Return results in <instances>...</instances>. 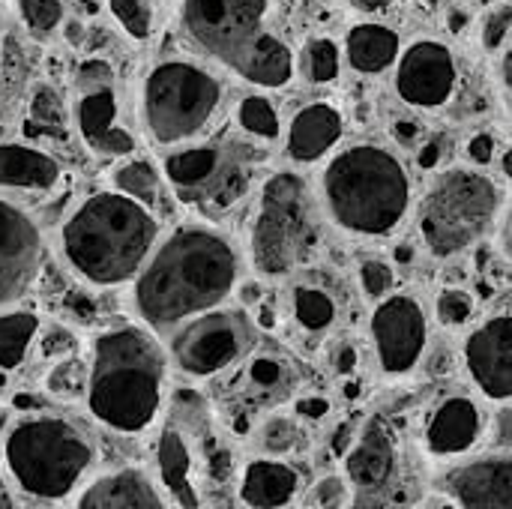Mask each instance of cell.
I'll return each instance as SVG.
<instances>
[{"instance_id":"cell-1","label":"cell","mask_w":512,"mask_h":509,"mask_svg":"<svg viewBox=\"0 0 512 509\" xmlns=\"http://www.w3.org/2000/svg\"><path fill=\"white\" fill-rule=\"evenodd\" d=\"M240 279V255L228 237L204 225H180L147 258L132 303L153 333L219 309Z\"/></svg>"},{"instance_id":"cell-2","label":"cell","mask_w":512,"mask_h":509,"mask_svg":"<svg viewBox=\"0 0 512 509\" xmlns=\"http://www.w3.org/2000/svg\"><path fill=\"white\" fill-rule=\"evenodd\" d=\"M159 222L153 210L117 189L84 198L60 228L66 267L93 288L135 282L156 249Z\"/></svg>"},{"instance_id":"cell-3","label":"cell","mask_w":512,"mask_h":509,"mask_svg":"<svg viewBox=\"0 0 512 509\" xmlns=\"http://www.w3.org/2000/svg\"><path fill=\"white\" fill-rule=\"evenodd\" d=\"M168 357L144 327H114L90 351L87 411L114 435H144L162 414Z\"/></svg>"},{"instance_id":"cell-4","label":"cell","mask_w":512,"mask_h":509,"mask_svg":"<svg viewBox=\"0 0 512 509\" xmlns=\"http://www.w3.org/2000/svg\"><path fill=\"white\" fill-rule=\"evenodd\" d=\"M273 0H183L180 27L207 57L255 87H285L294 78L288 42L267 30Z\"/></svg>"},{"instance_id":"cell-5","label":"cell","mask_w":512,"mask_h":509,"mask_svg":"<svg viewBox=\"0 0 512 509\" xmlns=\"http://www.w3.org/2000/svg\"><path fill=\"white\" fill-rule=\"evenodd\" d=\"M321 189L330 219L360 237L399 231L414 195L405 162L378 144H354L330 159Z\"/></svg>"},{"instance_id":"cell-6","label":"cell","mask_w":512,"mask_h":509,"mask_svg":"<svg viewBox=\"0 0 512 509\" xmlns=\"http://www.w3.org/2000/svg\"><path fill=\"white\" fill-rule=\"evenodd\" d=\"M96 465L87 429L60 414H27L3 435V471L36 501H63L81 489Z\"/></svg>"},{"instance_id":"cell-7","label":"cell","mask_w":512,"mask_h":509,"mask_svg":"<svg viewBox=\"0 0 512 509\" xmlns=\"http://www.w3.org/2000/svg\"><path fill=\"white\" fill-rule=\"evenodd\" d=\"M501 213L498 183L477 168H447L417 207L423 246L435 258H456L477 246Z\"/></svg>"},{"instance_id":"cell-8","label":"cell","mask_w":512,"mask_h":509,"mask_svg":"<svg viewBox=\"0 0 512 509\" xmlns=\"http://www.w3.org/2000/svg\"><path fill=\"white\" fill-rule=\"evenodd\" d=\"M318 243L321 216L306 180L291 171L273 174L261 189L258 213L252 222V267L267 279L288 276L315 255Z\"/></svg>"},{"instance_id":"cell-9","label":"cell","mask_w":512,"mask_h":509,"mask_svg":"<svg viewBox=\"0 0 512 509\" xmlns=\"http://www.w3.org/2000/svg\"><path fill=\"white\" fill-rule=\"evenodd\" d=\"M222 105L219 78L195 60H159L141 87V120L147 135L162 144H183L207 129Z\"/></svg>"},{"instance_id":"cell-10","label":"cell","mask_w":512,"mask_h":509,"mask_svg":"<svg viewBox=\"0 0 512 509\" xmlns=\"http://www.w3.org/2000/svg\"><path fill=\"white\" fill-rule=\"evenodd\" d=\"M255 345V330L243 312L213 309L174 330L171 360L186 378H213L243 360Z\"/></svg>"},{"instance_id":"cell-11","label":"cell","mask_w":512,"mask_h":509,"mask_svg":"<svg viewBox=\"0 0 512 509\" xmlns=\"http://www.w3.org/2000/svg\"><path fill=\"white\" fill-rule=\"evenodd\" d=\"M72 93V123L87 150L99 156H129L135 150V138L120 126L114 66L102 57L84 60L75 72Z\"/></svg>"},{"instance_id":"cell-12","label":"cell","mask_w":512,"mask_h":509,"mask_svg":"<svg viewBox=\"0 0 512 509\" xmlns=\"http://www.w3.org/2000/svg\"><path fill=\"white\" fill-rule=\"evenodd\" d=\"M372 345L384 378L411 375L429 348V315L420 297L390 294L372 312Z\"/></svg>"},{"instance_id":"cell-13","label":"cell","mask_w":512,"mask_h":509,"mask_svg":"<svg viewBox=\"0 0 512 509\" xmlns=\"http://www.w3.org/2000/svg\"><path fill=\"white\" fill-rule=\"evenodd\" d=\"M459 87V63L447 42L417 39L396 60V93L405 105L435 111L444 108Z\"/></svg>"},{"instance_id":"cell-14","label":"cell","mask_w":512,"mask_h":509,"mask_svg":"<svg viewBox=\"0 0 512 509\" xmlns=\"http://www.w3.org/2000/svg\"><path fill=\"white\" fill-rule=\"evenodd\" d=\"M45 261L39 225L0 198V312L18 303L36 282Z\"/></svg>"},{"instance_id":"cell-15","label":"cell","mask_w":512,"mask_h":509,"mask_svg":"<svg viewBox=\"0 0 512 509\" xmlns=\"http://www.w3.org/2000/svg\"><path fill=\"white\" fill-rule=\"evenodd\" d=\"M462 363L471 384L489 402L512 399V315L501 312L477 324L465 345Z\"/></svg>"},{"instance_id":"cell-16","label":"cell","mask_w":512,"mask_h":509,"mask_svg":"<svg viewBox=\"0 0 512 509\" xmlns=\"http://www.w3.org/2000/svg\"><path fill=\"white\" fill-rule=\"evenodd\" d=\"M438 486L459 509H512V450L459 462Z\"/></svg>"},{"instance_id":"cell-17","label":"cell","mask_w":512,"mask_h":509,"mask_svg":"<svg viewBox=\"0 0 512 509\" xmlns=\"http://www.w3.org/2000/svg\"><path fill=\"white\" fill-rule=\"evenodd\" d=\"M486 429L489 420L483 405L474 396L453 393L429 411L423 426V447L432 459L453 462L468 456L483 441Z\"/></svg>"},{"instance_id":"cell-18","label":"cell","mask_w":512,"mask_h":509,"mask_svg":"<svg viewBox=\"0 0 512 509\" xmlns=\"http://www.w3.org/2000/svg\"><path fill=\"white\" fill-rule=\"evenodd\" d=\"M75 509H171L165 492L141 468H117L78 489Z\"/></svg>"},{"instance_id":"cell-19","label":"cell","mask_w":512,"mask_h":509,"mask_svg":"<svg viewBox=\"0 0 512 509\" xmlns=\"http://www.w3.org/2000/svg\"><path fill=\"white\" fill-rule=\"evenodd\" d=\"M396 462H399V453H396L393 432L387 429L384 420L375 417L363 426V432L345 453V474L357 492L375 495L393 483Z\"/></svg>"},{"instance_id":"cell-20","label":"cell","mask_w":512,"mask_h":509,"mask_svg":"<svg viewBox=\"0 0 512 509\" xmlns=\"http://www.w3.org/2000/svg\"><path fill=\"white\" fill-rule=\"evenodd\" d=\"M300 471L276 456H258L243 465L237 498L246 509H285L300 495Z\"/></svg>"},{"instance_id":"cell-21","label":"cell","mask_w":512,"mask_h":509,"mask_svg":"<svg viewBox=\"0 0 512 509\" xmlns=\"http://www.w3.org/2000/svg\"><path fill=\"white\" fill-rule=\"evenodd\" d=\"M342 111L330 102H312L300 108L288 126V156L294 162H315L342 138Z\"/></svg>"},{"instance_id":"cell-22","label":"cell","mask_w":512,"mask_h":509,"mask_svg":"<svg viewBox=\"0 0 512 509\" xmlns=\"http://www.w3.org/2000/svg\"><path fill=\"white\" fill-rule=\"evenodd\" d=\"M156 468H159V480L162 489L171 495V501L180 509H201L198 498V486H195V462H192V450L183 438L180 429L168 426L159 435L156 444Z\"/></svg>"},{"instance_id":"cell-23","label":"cell","mask_w":512,"mask_h":509,"mask_svg":"<svg viewBox=\"0 0 512 509\" xmlns=\"http://www.w3.org/2000/svg\"><path fill=\"white\" fill-rule=\"evenodd\" d=\"M60 180V162L39 147L3 141L0 144V189L48 192Z\"/></svg>"},{"instance_id":"cell-24","label":"cell","mask_w":512,"mask_h":509,"mask_svg":"<svg viewBox=\"0 0 512 509\" xmlns=\"http://www.w3.org/2000/svg\"><path fill=\"white\" fill-rule=\"evenodd\" d=\"M402 54V39L393 27L381 21H360L348 30L345 39V57L354 72L363 75H381L390 66H396Z\"/></svg>"},{"instance_id":"cell-25","label":"cell","mask_w":512,"mask_h":509,"mask_svg":"<svg viewBox=\"0 0 512 509\" xmlns=\"http://www.w3.org/2000/svg\"><path fill=\"white\" fill-rule=\"evenodd\" d=\"M219 171H222L219 144H192L177 153H168L162 162V174L180 195H189L186 201L207 195Z\"/></svg>"},{"instance_id":"cell-26","label":"cell","mask_w":512,"mask_h":509,"mask_svg":"<svg viewBox=\"0 0 512 509\" xmlns=\"http://www.w3.org/2000/svg\"><path fill=\"white\" fill-rule=\"evenodd\" d=\"M39 339V315L0 312V372H15Z\"/></svg>"},{"instance_id":"cell-27","label":"cell","mask_w":512,"mask_h":509,"mask_svg":"<svg viewBox=\"0 0 512 509\" xmlns=\"http://www.w3.org/2000/svg\"><path fill=\"white\" fill-rule=\"evenodd\" d=\"M21 90H24V51L12 27L0 18V120L12 114Z\"/></svg>"},{"instance_id":"cell-28","label":"cell","mask_w":512,"mask_h":509,"mask_svg":"<svg viewBox=\"0 0 512 509\" xmlns=\"http://www.w3.org/2000/svg\"><path fill=\"white\" fill-rule=\"evenodd\" d=\"M87 381H90V363L72 357L57 360L48 375H45V393L60 399V402H75L87 396Z\"/></svg>"},{"instance_id":"cell-29","label":"cell","mask_w":512,"mask_h":509,"mask_svg":"<svg viewBox=\"0 0 512 509\" xmlns=\"http://www.w3.org/2000/svg\"><path fill=\"white\" fill-rule=\"evenodd\" d=\"M300 69L312 84H330L339 78L342 69V51L333 39L327 36H315L303 45L300 54Z\"/></svg>"},{"instance_id":"cell-30","label":"cell","mask_w":512,"mask_h":509,"mask_svg":"<svg viewBox=\"0 0 512 509\" xmlns=\"http://www.w3.org/2000/svg\"><path fill=\"white\" fill-rule=\"evenodd\" d=\"M294 318L309 333H324L336 321V303L321 288H297L294 291Z\"/></svg>"},{"instance_id":"cell-31","label":"cell","mask_w":512,"mask_h":509,"mask_svg":"<svg viewBox=\"0 0 512 509\" xmlns=\"http://www.w3.org/2000/svg\"><path fill=\"white\" fill-rule=\"evenodd\" d=\"M114 189L150 207L159 195V174L150 162L135 159V162H126L114 171Z\"/></svg>"},{"instance_id":"cell-32","label":"cell","mask_w":512,"mask_h":509,"mask_svg":"<svg viewBox=\"0 0 512 509\" xmlns=\"http://www.w3.org/2000/svg\"><path fill=\"white\" fill-rule=\"evenodd\" d=\"M237 123L243 132L255 135V138H264V141H276L279 132H282V123H279V114L273 108L270 99L264 96H246L237 108Z\"/></svg>"},{"instance_id":"cell-33","label":"cell","mask_w":512,"mask_h":509,"mask_svg":"<svg viewBox=\"0 0 512 509\" xmlns=\"http://www.w3.org/2000/svg\"><path fill=\"white\" fill-rule=\"evenodd\" d=\"M18 15L30 36L45 39L63 24V3L60 0H18Z\"/></svg>"},{"instance_id":"cell-34","label":"cell","mask_w":512,"mask_h":509,"mask_svg":"<svg viewBox=\"0 0 512 509\" xmlns=\"http://www.w3.org/2000/svg\"><path fill=\"white\" fill-rule=\"evenodd\" d=\"M108 12L123 27V33L135 42H144L153 30V12L147 0H108Z\"/></svg>"},{"instance_id":"cell-35","label":"cell","mask_w":512,"mask_h":509,"mask_svg":"<svg viewBox=\"0 0 512 509\" xmlns=\"http://www.w3.org/2000/svg\"><path fill=\"white\" fill-rule=\"evenodd\" d=\"M512 39V0H501L495 3L483 21H480V45L489 54H498L507 48V42Z\"/></svg>"},{"instance_id":"cell-36","label":"cell","mask_w":512,"mask_h":509,"mask_svg":"<svg viewBox=\"0 0 512 509\" xmlns=\"http://www.w3.org/2000/svg\"><path fill=\"white\" fill-rule=\"evenodd\" d=\"M66 123V111H63V102L60 96L39 84L30 96V126H42L45 132H60Z\"/></svg>"},{"instance_id":"cell-37","label":"cell","mask_w":512,"mask_h":509,"mask_svg":"<svg viewBox=\"0 0 512 509\" xmlns=\"http://www.w3.org/2000/svg\"><path fill=\"white\" fill-rule=\"evenodd\" d=\"M474 297L465 288H444L435 300V318L444 327H465L474 318Z\"/></svg>"},{"instance_id":"cell-38","label":"cell","mask_w":512,"mask_h":509,"mask_svg":"<svg viewBox=\"0 0 512 509\" xmlns=\"http://www.w3.org/2000/svg\"><path fill=\"white\" fill-rule=\"evenodd\" d=\"M258 444L267 456H288L297 444H300V429L294 420L288 417H270L264 426H261V435H258Z\"/></svg>"},{"instance_id":"cell-39","label":"cell","mask_w":512,"mask_h":509,"mask_svg":"<svg viewBox=\"0 0 512 509\" xmlns=\"http://www.w3.org/2000/svg\"><path fill=\"white\" fill-rule=\"evenodd\" d=\"M246 375H249V384L255 390H264V393H276V390H282L291 381V369L279 357H255L249 363Z\"/></svg>"},{"instance_id":"cell-40","label":"cell","mask_w":512,"mask_h":509,"mask_svg":"<svg viewBox=\"0 0 512 509\" xmlns=\"http://www.w3.org/2000/svg\"><path fill=\"white\" fill-rule=\"evenodd\" d=\"M360 285H363L366 297L384 300V297L393 291V285H396V273H393V267H390L387 261L372 258V261H366V264L360 267Z\"/></svg>"},{"instance_id":"cell-41","label":"cell","mask_w":512,"mask_h":509,"mask_svg":"<svg viewBox=\"0 0 512 509\" xmlns=\"http://www.w3.org/2000/svg\"><path fill=\"white\" fill-rule=\"evenodd\" d=\"M312 501H315L318 509H348V504H351V486H348L345 477L330 474V477L315 483Z\"/></svg>"},{"instance_id":"cell-42","label":"cell","mask_w":512,"mask_h":509,"mask_svg":"<svg viewBox=\"0 0 512 509\" xmlns=\"http://www.w3.org/2000/svg\"><path fill=\"white\" fill-rule=\"evenodd\" d=\"M39 348H42V354H45L48 360H63V357H72V354H75L78 339H75L66 327L51 324V327L39 336Z\"/></svg>"},{"instance_id":"cell-43","label":"cell","mask_w":512,"mask_h":509,"mask_svg":"<svg viewBox=\"0 0 512 509\" xmlns=\"http://www.w3.org/2000/svg\"><path fill=\"white\" fill-rule=\"evenodd\" d=\"M492 444H495V450H512V408H501L495 414Z\"/></svg>"},{"instance_id":"cell-44","label":"cell","mask_w":512,"mask_h":509,"mask_svg":"<svg viewBox=\"0 0 512 509\" xmlns=\"http://www.w3.org/2000/svg\"><path fill=\"white\" fill-rule=\"evenodd\" d=\"M468 156L477 165H489L495 159V138L489 132H480L468 141Z\"/></svg>"},{"instance_id":"cell-45","label":"cell","mask_w":512,"mask_h":509,"mask_svg":"<svg viewBox=\"0 0 512 509\" xmlns=\"http://www.w3.org/2000/svg\"><path fill=\"white\" fill-rule=\"evenodd\" d=\"M333 366H336V372H339V375H354V372H357V366H360V354H357V348H354L351 342L339 345V348H336V354H333Z\"/></svg>"},{"instance_id":"cell-46","label":"cell","mask_w":512,"mask_h":509,"mask_svg":"<svg viewBox=\"0 0 512 509\" xmlns=\"http://www.w3.org/2000/svg\"><path fill=\"white\" fill-rule=\"evenodd\" d=\"M297 414L300 417H309V420H321L330 414V402L321 399V396H312V399H300L297 402Z\"/></svg>"},{"instance_id":"cell-47","label":"cell","mask_w":512,"mask_h":509,"mask_svg":"<svg viewBox=\"0 0 512 509\" xmlns=\"http://www.w3.org/2000/svg\"><path fill=\"white\" fill-rule=\"evenodd\" d=\"M66 306H69V309H75L78 321H93V303H90L84 294H69Z\"/></svg>"},{"instance_id":"cell-48","label":"cell","mask_w":512,"mask_h":509,"mask_svg":"<svg viewBox=\"0 0 512 509\" xmlns=\"http://www.w3.org/2000/svg\"><path fill=\"white\" fill-rule=\"evenodd\" d=\"M393 132H396V138H399L402 144H414L417 135H420V126H417L414 120H399V123L393 126Z\"/></svg>"},{"instance_id":"cell-49","label":"cell","mask_w":512,"mask_h":509,"mask_svg":"<svg viewBox=\"0 0 512 509\" xmlns=\"http://www.w3.org/2000/svg\"><path fill=\"white\" fill-rule=\"evenodd\" d=\"M351 9H360V12H384L393 0H339Z\"/></svg>"},{"instance_id":"cell-50","label":"cell","mask_w":512,"mask_h":509,"mask_svg":"<svg viewBox=\"0 0 512 509\" xmlns=\"http://www.w3.org/2000/svg\"><path fill=\"white\" fill-rule=\"evenodd\" d=\"M438 159H441V144L438 141H432V144H426L423 150H420V168H435L438 165Z\"/></svg>"},{"instance_id":"cell-51","label":"cell","mask_w":512,"mask_h":509,"mask_svg":"<svg viewBox=\"0 0 512 509\" xmlns=\"http://www.w3.org/2000/svg\"><path fill=\"white\" fill-rule=\"evenodd\" d=\"M501 78H504V87L512 93V39L501 51Z\"/></svg>"},{"instance_id":"cell-52","label":"cell","mask_w":512,"mask_h":509,"mask_svg":"<svg viewBox=\"0 0 512 509\" xmlns=\"http://www.w3.org/2000/svg\"><path fill=\"white\" fill-rule=\"evenodd\" d=\"M0 509H15V501H12V492H9V480H6V474H0Z\"/></svg>"},{"instance_id":"cell-53","label":"cell","mask_w":512,"mask_h":509,"mask_svg":"<svg viewBox=\"0 0 512 509\" xmlns=\"http://www.w3.org/2000/svg\"><path fill=\"white\" fill-rule=\"evenodd\" d=\"M258 294H261V288H258L255 282L240 285V300H243V303H258Z\"/></svg>"},{"instance_id":"cell-54","label":"cell","mask_w":512,"mask_h":509,"mask_svg":"<svg viewBox=\"0 0 512 509\" xmlns=\"http://www.w3.org/2000/svg\"><path fill=\"white\" fill-rule=\"evenodd\" d=\"M258 324H261L264 330H273V327H276V318H273V312L261 306V312H258Z\"/></svg>"},{"instance_id":"cell-55","label":"cell","mask_w":512,"mask_h":509,"mask_svg":"<svg viewBox=\"0 0 512 509\" xmlns=\"http://www.w3.org/2000/svg\"><path fill=\"white\" fill-rule=\"evenodd\" d=\"M504 249L510 252L512 258V204L510 210H507V225H504Z\"/></svg>"},{"instance_id":"cell-56","label":"cell","mask_w":512,"mask_h":509,"mask_svg":"<svg viewBox=\"0 0 512 509\" xmlns=\"http://www.w3.org/2000/svg\"><path fill=\"white\" fill-rule=\"evenodd\" d=\"M501 171H504V174L512 180V147L501 153Z\"/></svg>"},{"instance_id":"cell-57","label":"cell","mask_w":512,"mask_h":509,"mask_svg":"<svg viewBox=\"0 0 512 509\" xmlns=\"http://www.w3.org/2000/svg\"><path fill=\"white\" fill-rule=\"evenodd\" d=\"M396 258H399V261H411V249H405V246L396 249Z\"/></svg>"},{"instance_id":"cell-58","label":"cell","mask_w":512,"mask_h":509,"mask_svg":"<svg viewBox=\"0 0 512 509\" xmlns=\"http://www.w3.org/2000/svg\"><path fill=\"white\" fill-rule=\"evenodd\" d=\"M3 426H6V411L0 408V429H3Z\"/></svg>"},{"instance_id":"cell-59","label":"cell","mask_w":512,"mask_h":509,"mask_svg":"<svg viewBox=\"0 0 512 509\" xmlns=\"http://www.w3.org/2000/svg\"><path fill=\"white\" fill-rule=\"evenodd\" d=\"M441 509H459V507H456V504H450V501H447V504H444V507H441Z\"/></svg>"}]
</instances>
